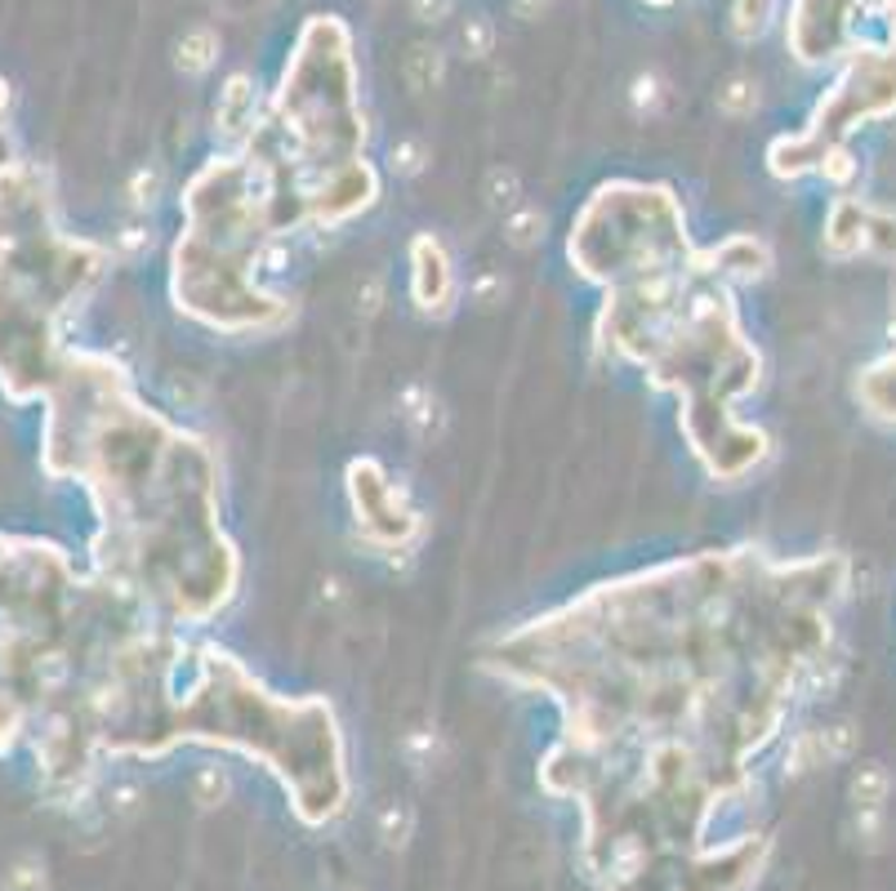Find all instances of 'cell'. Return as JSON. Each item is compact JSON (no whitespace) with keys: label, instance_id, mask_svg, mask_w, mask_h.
<instances>
[{"label":"cell","instance_id":"8fae6325","mask_svg":"<svg viewBox=\"0 0 896 891\" xmlns=\"http://www.w3.org/2000/svg\"><path fill=\"white\" fill-rule=\"evenodd\" d=\"M700 258H704V267H709L722 285H731V290L758 285V281L771 272V263H776V258H771V245H767L762 236H753V232H727V236L700 245Z\"/></svg>","mask_w":896,"mask_h":891},{"label":"cell","instance_id":"d6986e66","mask_svg":"<svg viewBox=\"0 0 896 891\" xmlns=\"http://www.w3.org/2000/svg\"><path fill=\"white\" fill-rule=\"evenodd\" d=\"M187 789H192V802H196V806H223L227 793H232V775H227V766L205 762V766H196V775H192Z\"/></svg>","mask_w":896,"mask_h":891},{"label":"cell","instance_id":"6da1fadb","mask_svg":"<svg viewBox=\"0 0 896 891\" xmlns=\"http://www.w3.org/2000/svg\"><path fill=\"white\" fill-rule=\"evenodd\" d=\"M847 561L695 548L499 628L481 668L557 713L544 793L580 811L602 891H744L758 838L709 846L753 802V762L834 664Z\"/></svg>","mask_w":896,"mask_h":891},{"label":"cell","instance_id":"4316f807","mask_svg":"<svg viewBox=\"0 0 896 891\" xmlns=\"http://www.w3.org/2000/svg\"><path fill=\"white\" fill-rule=\"evenodd\" d=\"M660 98H664V89H660V76H637L633 80V107L637 111H660Z\"/></svg>","mask_w":896,"mask_h":891},{"label":"cell","instance_id":"4dcf8cb0","mask_svg":"<svg viewBox=\"0 0 896 891\" xmlns=\"http://www.w3.org/2000/svg\"><path fill=\"white\" fill-rule=\"evenodd\" d=\"M655 4H664V0H655Z\"/></svg>","mask_w":896,"mask_h":891},{"label":"cell","instance_id":"52a82bcc","mask_svg":"<svg viewBox=\"0 0 896 891\" xmlns=\"http://www.w3.org/2000/svg\"><path fill=\"white\" fill-rule=\"evenodd\" d=\"M107 267V245L62 232L36 165H0V388L9 401H45L71 352L62 325Z\"/></svg>","mask_w":896,"mask_h":891},{"label":"cell","instance_id":"5b68a950","mask_svg":"<svg viewBox=\"0 0 896 891\" xmlns=\"http://www.w3.org/2000/svg\"><path fill=\"white\" fill-rule=\"evenodd\" d=\"M183 227L169 249L174 312L218 339H272L294 325V298L272 290V263L290 241L272 174L254 151L218 147L178 192Z\"/></svg>","mask_w":896,"mask_h":891},{"label":"cell","instance_id":"277c9868","mask_svg":"<svg viewBox=\"0 0 896 891\" xmlns=\"http://www.w3.org/2000/svg\"><path fill=\"white\" fill-rule=\"evenodd\" d=\"M236 151H254L272 174L290 241L339 232L379 205L383 178L366 156L352 31L334 13L303 22L254 138Z\"/></svg>","mask_w":896,"mask_h":891},{"label":"cell","instance_id":"ffe728a7","mask_svg":"<svg viewBox=\"0 0 896 891\" xmlns=\"http://www.w3.org/2000/svg\"><path fill=\"white\" fill-rule=\"evenodd\" d=\"M776 4L780 0H736L731 4V31L740 40H758L767 31V22L776 18Z\"/></svg>","mask_w":896,"mask_h":891},{"label":"cell","instance_id":"7c38bea8","mask_svg":"<svg viewBox=\"0 0 896 891\" xmlns=\"http://www.w3.org/2000/svg\"><path fill=\"white\" fill-rule=\"evenodd\" d=\"M263 111H267V107L259 102L254 80H250L245 71L227 76V80H223V89H218V98H214V143H218V147H227V151L245 147V143L254 138V129H259Z\"/></svg>","mask_w":896,"mask_h":891},{"label":"cell","instance_id":"83f0119b","mask_svg":"<svg viewBox=\"0 0 896 891\" xmlns=\"http://www.w3.org/2000/svg\"><path fill=\"white\" fill-rule=\"evenodd\" d=\"M450 9H455V0H410V13L419 22H441Z\"/></svg>","mask_w":896,"mask_h":891},{"label":"cell","instance_id":"ba28073f","mask_svg":"<svg viewBox=\"0 0 896 891\" xmlns=\"http://www.w3.org/2000/svg\"><path fill=\"white\" fill-rule=\"evenodd\" d=\"M695 249L682 196L646 178L597 183L566 227V263L597 290L686 263Z\"/></svg>","mask_w":896,"mask_h":891},{"label":"cell","instance_id":"f546056e","mask_svg":"<svg viewBox=\"0 0 896 891\" xmlns=\"http://www.w3.org/2000/svg\"><path fill=\"white\" fill-rule=\"evenodd\" d=\"M4 102H9V89H4V80H0V120H4Z\"/></svg>","mask_w":896,"mask_h":891},{"label":"cell","instance_id":"5bb4252c","mask_svg":"<svg viewBox=\"0 0 896 891\" xmlns=\"http://www.w3.org/2000/svg\"><path fill=\"white\" fill-rule=\"evenodd\" d=\"M401 423L410 428V437L415 441H428L437 428H441V405H437V396H432V388L428 383H410L406 392H401Z\"/></svg>","mask_w":896,"mask_h":891},{"label":"cell","instance_id":"603a6c76","mask_svg":"<svg viewBox=\"0 0 896 891\" xmlns=\"http://www.w3.org/2000/svg\"><path fill=\"white\" fill-rule=\"evenodd\" d=\"M125 196H129V209H134V214H147V209L156 205V196H160V169H152V165H138V169L129 174V187H125Z\"/></svg>","mask_w":896,"mask_h":891},{"label":"cell","instance_id":"7402d4cb","mask_svg":"<svg viewBox=\"0 0 896 891\" xmlns=\"http://www.w3.org/2000/svg\"><path fill=\"white\" fill-rule=\"evenodd\" d=\"M423 165H428V147H423V138H397L392 147H388V169L392 174H401V178H415V174H423Z\"/></svg>","mask_w":896,"mask_h":891},{"label":"cell","instance_id":"f1b7e54d","mask_svg":"<svg viewBox=\"0 0 896 891\" xmlns=\"http://www.w3.org/2000/svg\"><path fill=\"white\" fill-rule=\"evenodd\" d=\"M513 9H517L522 18H535V13L544 9V0H513Z\"/></svg>","mask_w":896,"mask_h":891},{"label":"cell","instance_id":"30bf717a","mask_svg":"<svg viewBox=\"0 0 896 891\" xmlns=\"http://www.w3.org/2000/svg\"><path fill=\"white\" fill-rule=\"evenodd\" d=\"M406 290H410V303L423 312V316H450V307L459 303V272H455V258L446 249L441 236L432 232H415L410 236V249H406Z\"/></svg>","mask_w":896,"mask_h":891},{"label":"cell","instance_id":"cb8c5ba5","mask_svg":"<svg viewBox=\"0 0 896 891\" xmlns=\"http://www.w3.org/2000/svg\"><path fill=\"white\" fill-rule=\"evenodd\" d=\"M410 829H415V811L406 802H388L379 811V838H383V846H406Z\"/></svg>","mask_w":896,"mask_h":891},{"label":"cell","instance_id":"8992f818","mask_svg":"<svg viewBox=\"0 0 896 891\" xmlns=\"http://www.w3.org/2000/svg\"><path fill=\"white\" fill-rule=\"evenodd\" d=\"M210 744L281 780L303 824H330L352 797L348 740L325 695L272 691L236 650L192 637L174 699V748Z\"/></svg>","mask_w":896,"mask_h":891},{"label":"cell","instance_id":"9c48e42d","mask_svg":"<svg viewBox=\"0 0 896 891\" xmlns=\"http://www.w3.org/2000/svg\"><path fill=\"white\" fill-rule=\"evenodd\" d=\"M343 490H348V508H352V526L361 535V544L379 557H415V548L428 535V517L415 503L410 486L383 463V459H352L343 472Z\"/></svg>","mask_w":896,"mask_h":891},{"label":"cell","instance_id":"4fadbf2b","mask_svg":"<svg viewBox=\"0 0 896 891\" xmlns=\"http://www.w3.org/2000/svg\"><path fill=\"white\" fill-rule=\"evenodd\" d=\"M174 62L183 76H205L218 62V31L214 27H187L174 45Z\"/></svg>","mask_w":896,"mask_h":891},{"label":"cell","instance_id":"ac0fdd59","mask_svg":"<svg viewBox=\"0 0 896 891\" xmlns=\"http://www.w3.org/2000/svg\"><path fill=\"white\" fill-rule=\"evenodd\" d=\"M481 196H486L490 209L508 214L513 205H522V178H517L508 165H490L486 178H481Z\"/></svg>","mask_w":896,"mask_h":891},{"label":"cell","instance_id":"7a4b0ae2","mask_svg":"<svg viewBox=\"0 0 896 891\" xmlns=\"http://www.w3.org/2000/svg\"><path fill=\"white\" fill-rule=\"evenodd\" d=\"M40 405V468L94 517L89 570L187 633L227 615L241 548L223 521L218 450L98 347H71Z\"/></svg>","mask_w":896,"mask_h":891},{"label":"cell","instance_id":"3957f363","mask_svg":"<svg viewBox=\"0 0 896 891\" xmlns=\"http://www.w3.org/2000/svg\"><path fill=\"white\" fill-rule=\"evenodd\" d=\"M736 294L695 249L686 263L602 290L593 316V352L642 370L651 388L678 401V432L718 486L749 481L771 454L767 432L740 414L762 379V356Z\"/></svg>","mask_w":896,"mask_h":891},{"label":"cell","instance_id":"d4e9b609","mask_svg":"<svg viewBox=\"0 0 896 891\" xmlns=\"http://www.w3.org/2000/svg\"><path fill=\"white\" fill-rule=\"evenodd\" d=\"M4 887L9 891H45V864L36 855H22L9 873H4Z\"/></svg>","mask_w":896,"mask_h":891},{"label":"cell","instance_id":"2e32d148","mask_svg":"<svg viewBox=\"0 0 896 891\" xmlns=\"http://www.w3.org/2000/svg\"><path fill=\"white\" fill-rule=\"evenodd\" d=\"M504 241H508L513 249H535V245L544 241V214H539V205H530V200L513 205V209L504 214Z\"/></svg>","mask_w":896,"mask_h":891},{"label":"cell","instance_id":"44dd1931","mask_svg":"<svg viewBox=\"0 0 896 891\" xmlns=\"http://www.w3.org/2000/svg\"><path fill=\"white\" fill-rule=\"evenodd\" d=\"M111 258H125V263H134V258H143L147 249H152V223H147V214H138L134 223H125L116 236H111Z\"/></svg>","mask_w":896,"mask_h":891},{"label":"cell","instance_id":"484cf974","mask_svg":"<svg viewBox=\"0 0 896 891\" xmlns=\"http://www.w3.org/2000/svg\"><path fill=\"white\" fill-rule=\"evenodd\" d=\"M459 45H464L473 58H486V53L495 49V27H490L486 18H468V22L459 27Z\"/></svg>","mask_w":896,"mask_h":891},{"label":"cell","instance_id":"e0dca14e","mask_svg":"<svg viewBox=\"0 0 896 891\" xmlns=\"http://www.w3.org/2000/svg\"><path fill=\"white\" fill-rule=\"evenodd\" d=\"M753 107H758V85H753V76H749V71H731V76L718 85V111L731 116V120H740V116H749Z\"/></svg>","mask_w":896,"mask_h":891},{"label":"cell","instance_id":"9a60e30c","mask_svg":"<svg viewBox=\"0 0 896 891\" xmlns=\"http://www.w3.org/2000/svg\"><path fill=\"white\" fill-rule=\"evenodd\" d=\"M441 76H446V53H441L437 45L419 40V45H410V49L401 53V80H406L415 94L441 85Z\"/></svg>","mask_w":896,"mask_h":891}]
</instances>
